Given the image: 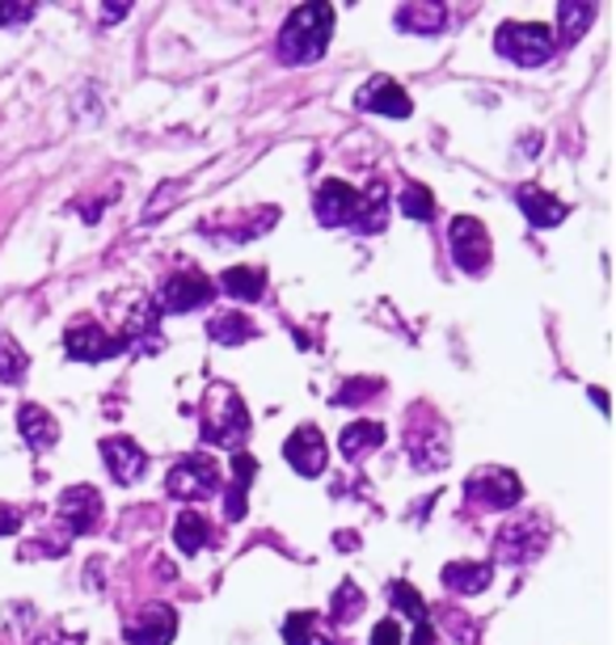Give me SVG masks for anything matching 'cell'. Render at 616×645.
<instances>
[{
    "instance_id": "obj_1",
    "label": "cell",
    "mask_w": 616,
    "mask_h": 645,
    "mask_svg": "<svg viewBox=\"0 0 616 645\" xmlns=\"http://www.w3.org/2000/svg\"><path fill=\"white\" fill-rule=\"evenodd\" d=\"M330 34H334V4H296L292 18L279 30V60L292 63V68L321 60L330 47Z\"/></svg>"
},
{
    "instance_id": "obj_2",
    "label": "cell",
    "mask_w": 616,
    "mask_h": 645,
    "mask_svg": "<svg viewBox=\"0 0 616 645\" xmlns=\"http://www.w3.org/2000/svg\"><path fill=\"white\" fill-rule=\"evenodd\" d=\"M245 435H250V410H245V401L229 384H212L208 389V414H203V443L241 452Z\"/></svg>"
},
{
    "instance_id": "obj_3",
    "label": "cell",
    "mask_w": 616,
    "mask_h": 645,
    "mask_svg": "<svg viewBox=\"0 0 616 645\" xmlns=\"http://www.w3.org/2000/svg\"><path fill=\"white\" fill-rule=\"evenodd\" d=\"M494 51L519 68H541L553 56V30L541 21H507L494 34Z\"/></svg>"
},
{
    "instance_id": "obj_4",
    "label": "cell",
    "mask_w": 616,
    "mask_h": 645,
    "mask_svg": "<svg viewBox=\"0 0 616 645\" xmlns=\"http://www.w3.org/2000/svg\"><path fill=\"white\" fill-rule=\"evenodd\" d=\"M165 485H170L173 498H203V494H215L224 485V473H220V464L212 456L191 452V456H182L173 464Z\"/></svg>"
},
{
    "instance_id": "obj_5",
    "label": "cell",
    "mask_w": 616,
    "mask_h": 645,
    "mask_svg": "<svg viewBox=\"0 0 616 645\" xmlns=\"http://www.w3.org/2000/svg\"><path fill=\"white\" fill-rule=\"evenodd\" d=\"M465 498L473 506H482V511H507V506L524 498V485L507 468H482V473H473L465 481Z\"/></svg>"
},
{
    "instance_id": "obj_6",
    "label": "cell",
    "mask_w": 616,
    "mask_h": 645,
    "mask_svg": "<svg viewBox=\"0 0 616 645\" xmlns=\"http://www.w3.org/2000/svg\"><path fill=\"white\" fill-rule=\"evenodd\" d=\"M313 211H317V220L325 224V229H342V224L360 229L363 194L355 187L339 182V178H330V182H321L317 199H313Z\"/></svg>"
},
{
    "instance_id": "obj_7",
    "label": "cell",
    "mask_w": 616,
    "mask_h": 645,
    "mask_svg": "<svg viewBox=\"0 0 616 645\" xmlns=\"http://www.w3.org/2000/svg\"><path fill=\"white\" fill-rule=\"evenodd\" d=\"M452 258H456V266L468 274H482L489 266V236L482 229V220H473V215H456L452 220Z\"/></svg>"
},
{
    "instance_id": "obj_8",
    "label": "cell",
    "mask_w": 616,
    "mask_h": 645,
    "mask_svg": "<svg viewBox=\"0 0 616 645\" xmlns=\"http://www.w3.org/2000/svg\"><path fill=\"white\" fill-rule=\"evenodd\" d=\"M212 279L199 271H178L161 288V304H156V313H194V309H203L208 300H212Z\"/></svg>"
},
{
    "instance_id": "obj_9",
    "label": "cell",
    "mask_w": 616,
    "mask_h": 645,
    "mask_svg": "<svg viewBox=\"0 0 616 645\" xmlns=\"http://www.w3.org/2000/svg\"><path fill=\"white\" fill-rule=\"evenodd\" d=\"M64 346L77 363H102V359H110V354L128 351L123 337H114V333H107L102 325H93V321L72 325V330L64 333Z\"/></svg>"
},
{
    "instance_id": "obj_10",
    "label": "cell",
    "mask_w": 616,
    "mask_h": 645,
    "mask_svg": "<svg viewBox=\"0 0 616 645\" xmlns=\"http://www.w3.org/2000/svg\"><path fill=\"white\" fill-rule=\"evenodd\" d=\"M355 105L367 110V114H384V119H410L414 114V102L405 98V89L393 77H372L355 93Z\"/></svg>"
},
{
    "instance_id": "obj_11",
    "label": "cell",
    "mask_w": 616,
    "mask_h": 645,
    "mask_svg": "<svg viewBox=\"0 0 616 645\" xmlns=\"http://www.w3.org/2000/svg\"><path fill=\"white\" fill-rule=\"evenodd\" d=\"M102 460H107L110 477L119 481V485H135V481L144 477V468H149V456H144V447L128 435H110L102 439Z\"/></svg>"
},
{
    "instance_id": "obj_12",
    "label": "cell",
    "mask_w": 616,
    "mask_h": 645,
    "mask_svg": "<svg viewBox=\"0 0 616 645\" xmlns=\"http://www.w3.org/2000/svg\"><path fill=\"white\" fill-rule=\"evenodd\" d=\"M98 515H102V494L93 485H72L60 494V523L68 536H85Z\"/></svg>"
},
{
    "instance_id": "obj_13",
    "label": "cell",
    "mask_w": 616,
    "mask_h": 645,
    "mask_svg": "<svg viewBox=\"0 0 616 645\" xmlns=\"http://www.w3.org/2000/svg\"><path fill=\"white\" fill-rule=\"evenodd\" d=\"M283 456H287V464L296 468L300 477H321L325 460H330V447H325L317 426H300L296 435L283 443Z\"/></svg>"
},
{
    "instance_id": "obj_14",
    "label": "cell",
    "mask_w": 616,
    "mask_h": 645,
    "mask_svg": "<svg viewBox=\"0 0 616 645\" xmlns=\"http://www.w3.org/2000/svg\"><path fill=\"white\" fill-rule=\"evenodd\" d=\"M545 548V532L536 527V523H507L503 532H498V557L503 562H532V553H541Z\"/></svg>"
},
{
    "instance_id": "obj_15",
    "label": "cell",
    "mask_w": 616,
    "mask_h": 645,
    "mask_svg": "<svg viewBox=\"0 0 616 645\" xmlns=\"http://www.w3.org/2000/svg\"><path fill=\"white\" fill-rule=\"evenodd\" d=\"M515 203H519V211L528 215L532 229H557V224L566 220V203H557L549 190H541V187H519L515 190Z\"/></svg>"
},
{
    "instance_id": "obj_16",
    "label": "cell",
    "mask_w": 616,
    "mask_h": 645,
    "mask_svg": "<svg viewBox=\"0 0 616 645\" xmlns=\"http://www.w3.org/2000/svg\"><path fill=\"white\" fill-rule=\"evenodd\" d=\"M178 637V616L170 604H152L140 625H128L131 645H170Z\"/></svg>"
},
{
    "instance_id": "obj_17",
    "label": "cell",
    "mask_w": 616,
    "mask_h": 645,
    "mask_svg": "<svg viewBox=\"0 0 616 645\" xmlns=\"http://www.w3.org/2000/svg\"><path fill=\"white\" fill-rule=\"evenodd\" d=\"M18 426H22L30 452H51V447H55V439H60V426H55V417L47 414L43 405H22Z\"/></svg>"
},
{
    "instance_id": "obj_18",
    "label": "cell",
    "mask_w": 616,
    "mask_h": 645,
    "mask_svg": "<svg viewBox=\"0 0 616 645\" xmlns=\"http://www.w3.org/2000/svg\"><path fill=\"white\" fill-rule=\"evenodd\" d=\"M405 447H410V460H414L423 473H435V468H444L447 464V439L440 435V431H414V426H410Z\"/></svg>"
},
{
    "instance_id": "obj_19",
    "label": "cell",
    "mask_w": 616,
    "mask_h": 645,
    "mask_svg": "<svg viewBox=\"0 0 616 645\" xmlns=\"http://www.w3.org/2000/svg\"><path fill=\"white\" fill-rule=\"evenodd\" d=\"M384 443V426L381 422H351L339 435V452L346 460H363L367 452H376Z\"/></svg>"
},
{
    "instance_id": "obj_20",
    "label": "cell",
    "mask_w": 616,
    "mask_h": 645,
    "mask_svg": "<svg viewBox=\"0 0 616 645\" xmlns=\"http://www.w3.org/2000/svg\"><path fill=\"white\" fill-rule=\"evenodd\" d=\"M208 541H212V527H208V520H203L199 511H182L178 523H173V544H178V553L194 557V553H203V544Z\"/></svg>"
},
{
    "instance_id": "obj_21",
    "label": "cell",
    "mask_w": 616,
    "mask_h": 645,
    "mask_svg": "<svg viewBox=\"0 0 616 645\" xmlns=\"http://www.w3.org/2000/svg\"><path fill=\"white\" fill-rule=\"evenodd\" d=\"M283 642L287 645H334L330 628L321 625L313 612H292L283 625Z\"/></svg>"
},
{
    "instance_id": "obj_22",
    "label": "cell",
    "mask_w": 616,
    "mask_h": 645,
    "mask_svg": "<svg viewBox=\"0 0 616 645\" xmlns=\"http://www.w3.org/2000/svg\"><path fill=\"white\" fill-rule=\"evenodd\" d=\"M444 586L447 591H461V595H477L489 586V565L482 562H452L444 565Z\"/></svg>"
},
{
    "instance_id": "obj_23",
    "label": "cell",
    "mask_w": 616,
    "mask_h": 645,
    "mask_svg": "<svg viewBox=\"0 0 616 645\" xmlns=\"http://www.w3.org/2000/svg\"><path fill=\"white\" fill-rule=\"evenodd\" d=\"M220 288L233 295V300H262L266 292V274L257 266H233V271L220 279Z\"/></svg>"
},
{
    "instance_id": "obj_24",
    "label": "cell",
    "mask_w": 616,
    "mask_h": 645,
    "mask_svg": "<svg viewBox=\"0 0 616 645\" xmlns=\"http://www.w3.org/2000/svg\"><path fill=\"white\" fill-rule=\"evenodd\" d=\"M208 333H212V342H220V346H241V342L257 337V330L241 313L212 316V321H208Z\"/></svg>"
},
{
    "instance_id": "obj_25",
    "label": "cell",
    "mask_w": 616,
    "mask_h": 645,
    "mask_svg": "<svg viewBox=\"0 0 616 645\" xmlns=\"http://www.w3.org/2000/svg\"><path fill=\"white\" fill-rule=\"evenodd\" d=\"M26 367H30V359H26L22 342L9 337V333H0V380L4 384H22Z\"/></svg>"
},
{
    "instance_id": "obj_26",
    "label": "cell",
    "mask_w": 616,
    "mask_h": 645,
    "mask_svg": "<svg viewBox=\"0 0 616 645\" xmlns=\"http://www.w3.org/2000/svg\"><path fill=\"white\" fill-rule=\"evenodd\" d=\"M363 612V591L355 583H342L334 591V604H330V616L339 621V625H351V621H360Z\"/></svg>"
},
{
    "instance_id": "obj_27",
    "label": "cell",
    "mask_w": 616,
    "mask_h": 645,
    "mask_svg": "<svg viewBox=\"0 0 616 645\" xmlns=\"http://www.w3.org/2000/svg\"><path fill=\"white\" fill-rule=\"evenodd\" d=\"M397 208H402V215H410V220H431L435 215V199H431V190L418 187V182H410V187L402 190V199H397Z\"/></svg>"
},
{
    "instance_id": "obj_28",
    "label": "cell",
    "mask_w": 616,
    "mask_h": 645,
    "mask_svg": "<svg viewBox=\"0 0 616 645\" xmlns=\"http://www.w3.org/2000/svg\"><path fill=\"white\" fill-rule=\"evenodd\" d=\"M397 21L402 26H426L423 34H440L444 30V9L440 4H405V9H397Z\"/></svg>"
},
{
    "instance_id": "obj_29",
    "label": "cell",
    "mask_w": 616,
    "mask_h": 645,
    "mask_svg": "<svg viewBox=\"0 0 616 645\" xmlns=\"http://www.w3.org/2000/svg\"><path fill=\"white\" fill-rule=\"evenodd\" d=\"M595 18V9L592 4H574V0H562V4H557V21H562V34H566V39H578V34H583V30H587V21Z\"/></svg>"
},
{
    "instance_id": "obj_30",
    "label": "cell",
    "mask_w": 616,
    "mask_h": 645,
    "mask_svg": "<svg viewBox=\"0 0 616 645\" xmlns=\"http://www.w3.org/2000/svg\"><path fill=\"white\" fill-rule=\"evenodd\" d=\"M388 595H393V604L402 607L405 616H414V621H418V625H431V621H426V604H423V595H418V591H414V586H405V583H393V586H388Z\"/></svg>"
},
{
    "instance_id": "obj_31",
    "label": "cell",
    "mask_w": 616,
    "mask_h": 645,
    "mask_svg": "<svg viewBox=\"0 0 616 645\" xmlns=\"http://www.w3.org/2000/svg\"><path fill=\"white\" fill-rule=\"evenodd\" d=\"M372 645H402V628H397V621H381V625L372 628Z\"/></svg>"
},
{
    "instance_id": "obj_32",
    "label": "cell",
    "mask_w": 616,
    "mask_h": 645,
    "mask_svg": "<svg viewBox=\"0 0 616 645\" xmlns=\"http://www.w3.org/2000/svg\"><path fill=\"white\" fill-rule=\"evenodd\" d=\"M34 18V4H0V26H18Z\"/></svg>"
},
{
    "instance_id": "obj_33",
    "label": "cell",
    "mask_w": 616,
    "mask_h": 645,
    "mask_svg": "<svg viewBox=\"0 0 616 645\" xmlns=\"http://www.w3.org/2000/svg\"><path fill=\"white\" fill-rule=\"evenodd\" d=\"M22 527V515L18 511H9V506H0V536H13Z\"/></svg>"
},
{
    "instance_id": "obj_34",
    "label": "cell",
    "mask_w": 616,
    "mask_h": 645,
    "mask_svg": "<svg viewBox=\"0 0 616 645\" xmlns=\"http://www.w3.org/2000/svg\"><path fill=\"white\" fill-rule=\"evenodd\" d=\"M128 13H131L128 4H102V18L107 21H119V18H128Z\"/></svg>"
}]
</instances>
